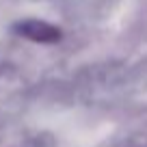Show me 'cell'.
<instances>
[{"mask_svg": "<svg viewBox=\"0 0 147 147\" xmlns=\"http://www.w3.org/2000/svg\"><path fill=\"white\" fill-rule=\"evenodd\" d=\"M20 30L26 37L35 39V41H54V39H59V30L43 22H26L20 26Z\"/></svg>", "mask_w": 147, "mask_h": 147, "instance_id": "1", "label": "cell"}]
</instances>
